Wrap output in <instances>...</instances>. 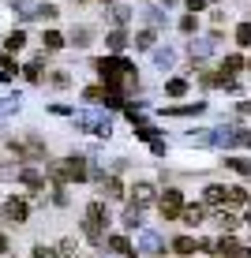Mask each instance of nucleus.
<instances>
[{
    "mask_svg": "<svg viewBox=\"0 0 251 258\" xmlns=\"http://www.w3.org/2000/svg\"><path fill=\"white\" fill-rule=\"evenodd\" d=\"M105 221H109V213H105V206L102 202H90L86 206V236L94 239V243H102V232H105Z\"/></svg>",
    "mask_w": 251,
    "mask_h": 258,
    "instance_id": "f257e3e1",
    "label": "nucleus"
},
{
    "mask_svg": "<svg viewBox=\"0 0 251 258\" xmlns=\"http://www.w3.org/2000/svg\"><path fill=\"white\" fill-rule=\"evenodd\" d=\"M161 213H165V221H173V217H180V210H184V195L176 191V187H169L165 195H161Z\"/></svg>",
    "mask_w": 251,
    "mask_h": 258,
    "instance_id": "f03ea898",
    "label": "nucleus"
},
{
    "mask_svg": "<svg viewBox=\"0 0 251 258\" xmlns=\"http://www.w3.org/2000/svg\"><path fill=\"white\" fill-rule=\"evenodd\" d=\"M218 251L225 254V258H251V254H247V247H244V243H236V239H221Z\"/></svg>",
    "mask_w": 251,
    "mask_h": 258,
    "instance_id": "7ed1b4c3",
    "label": "nucleus"
},
{
    "mask_svg": "<svg viewBox=\"0 0 251 258\" xmlns=\"http://www.w3.org/2000/svg\"><path fill=\"white\" fill-rule=\"evenodd\" d=\"M26 213H30V210H26V202H23V199L4 202V217H8V221H26Z\"/></svg>",
    "mask_w": 251,
    "mask_h": 258,
    "instance_id": "20e7f679",
    "label": "nucleus"
},
{
    "mask_svg": "<svg viewBox=\"0 0 251 258\" xmlns=\"http://www.w3.org/2000/svg\"><path fill=\"white\" fill-rule=\"evenodd\" d=\"M64 172H68V180H86V161L83 157H68V165H64Z\"/></svg>",
    "mask_w": 251,
    "mask_h": 258,
    "instance_id": "39448f33",
    "label": "nucleus"
},
{
    "mask_svg": "<svg viewBox=\"0 0 251 258\" xmlns=\"http://www.w3.org/2000/svg\"><path fill=\"white\" fill-rule=\"evenodd\" d=\"M105 45L116 49V52H120V49H128V34H124V30H109V34H105Z\"/></svg>",
    "mask_w": 251,
    "mask_h": 258,
    "instance_id": "423d86ee",
    "label": "nucleus"
},
{
    "mask_svg": "<svg viewBox=\"0 0 251 258\" xmlns=\"http://www.w3.org/2000/svg\"><path fill=\"white\" fill-rule=\"evenodd\" d=\"M105 247H109V251H116V254H135V247H131L124 236H109V243H105Z\"/></svg>",
    "mask_w": 251,
    "mask_h": 258,
    "instance_id": "0eeeda50",
    "label": "nucleus"
},
{
    "mask_svg": "<svg viewBox=\"0 0 251 258\" xmlns=\"http://www.w3.org/2000/svg\"><path fill=\"white\" fill-rule=\"evenodd\" d=\"M142 225V210H139V202H131L128 213H124V228H139Z\"/></svg>",
    "mask_w": 251,
    "mask_h": 258,
    "instance_id": "6e6552de",
    "label": "nucleus"
},
{
    "mask_svg": "<svg viewBox=\"0 0 251 258\" xmlns=\"http://www.w3.org/2000/svg\"><path fill=\"white\" fill-rule=\"evenodd\" d=\"M139 247H142V251H146V254H154V251H161V236H158V232H142Z\"/></svg>",
    "mask_w": 251,
    "mask_h": 258,
    "instance_id": "1a4fd4ad",
    "label": "nucleus"
},
{
    "mask_svg": "<svg viewBox=\"0 0 251 258\" xmlns=\"http://www.w3.org/2000/svg\"><path fill=\"white\" fill-rule=\"evenodd\" d=\"M180 217L187 221V225H199V221L206 217V210H203V206H184V210H180Z\"/></svg>",
    "mask_w": 251,
    "mask_h": 258,
    "instance_id": "9d476101",
    "label": "nucleus"
},
{
    "mask_svg": "<svg viewBox=\"0 0 251 258\" xmlns=\"http://www.w3.org/2000/svg\"><path fill=\"white\" fill-rule=\"evenodd\" d=\"M206 202H210V206H218V202H229V191L214 183V187H206Z\"/></svg>",
    "mask_w": 251,
    "mask_h": 258,
    "instance_id": "9b49d317",
    "label": "nucleus"
},
{
    "mask_svg": "<svg viewBox=\"0 0 251 258\" xmlns=\"http://www.w3.org/2000/svg\"><path fill=\"white\" fill-rule=\"evenodd\" d=\"M173 251H176V254H191V251H199V243H195V239H187V236H180V239H173Z\"/></svg>",
    "mask_w": 251,
    "mask_h": 258,
    "instance_id": "f8f14e48",
    "label": "nucleus"
},
{
    "mask_svg": "<svg viewBox=\"0 0 251 258\" xmlns=\"http://www.w3.org/2000/svg\"><path fill=\"white\" fill-rule=\"evenodd\" d=\"M19 180L26 183V187H41V183H45L38 172H34V168H23V172H19Z\"/></svg>",
    "mask_w": 251,
    "mask_h": 258,
    "instance_id": "ddd939ff",
    "label": "nucleus"
},
{
    "mask_svg": "<svg viewBox=\"0 0 251 258\" xmlns=\"http://www.w3.org/2000/svg\"><path fill=\"white\" fill-rule=\"evenodd\" d=\"M41 41H45V49H60V45H64V34H60V30H45Z\"/></svg>",
    "mask_w": 251,
    "mask_h": 258,
    "instance_id": "4468645a",
    "label": "nucleus"
},
{
    "mask_svg": "<svg viewBox=\"0 0 251 258\" xmlns=\"http://www.w3.org/2000/svg\"><path fill=\"white\" fill-rule=\"evenodd\" d=\"M165 90H169V97H184V94H187V83H184V79H173Z\"/></svg>",
    "mask_w": 251,
    "mask_h": 258,
    "instance_id": "2eb2a0df",
    "label": "nucleus"
},
{
    "mask_svg": "<svg viewBox=\"0 0 251 258\" xmlns=\"http://www.w3.org/2000/svg\"><path fill=\"white\" fill-rule=\"evenodd\" d=\"M71 41H75L79 49H86V45H90V30H86V26H79V30L71 34Z\"/></svg>",
    "mask_w": 251,
    "mask_h": 258,
    "instance_id": "dca6fc26",
    "label": "nucleus"
},
{
    "mask_svg": "<svg viewBox=\"0 0 251 258\" xmlns=\"http://www.w3.org/2000/svg\"><path fill=\"white\" fill-rule=\"evenodd\" d=\"M154 38H158L154 30H142V34H135V45L139 49H150V45H154Z\"/></svg>",
    "mask_w": 251,
    "mask_h": 258,
    "instance_id": "f3484780",
    "label": "nucleus"
},
{
    "mask_svg": "<svg viewBox=\"0 0 251 258\" xmlns=\"http://www.w3.org/2000/svg\"><path fill=\"white\" fill-rule=\"evenodd\" d=\"M236 41H240V45H251V23H240L236 26Z\"/></svg>",
    "mask_w": 251,
    "mask_h": 258,
    "instance_id": "a211bd4d",
    "label": "nucleus"
},
{
    "mask_svg": "<svg viewBox=\"0 0 251 258\" xmlns=\"http://www.w3.org/2000/svg\"><path fill=\"white\" fill-rule=\"evenodd\" d=\"M150 199H154V191H150V183H139V187H135V202L142 206V202H150Z\"/></svg>",
    "mask_w": 251,
    "mask_h": 258,
    "instance_id": "6ab92c4d",
    "label": "nucleus"
},
{
    "mask_svg": "<svg viewBox=\"0 0 251 258\" xmlns=\"http://www.w3.org/2000/svg\"><path fill=\"white\" fill-rule=\"evenodd\" d=\"M23 45H26V34H23V30H15L12 38H8V49H23Z\"/></svg>",
    "mask_w": 251,
    "mask_h": 258,
    "instance_id": "aec40b11",
    "label": "nucleus"
},
{
    "mask_svg": "<svg viewBox=\"0 0 251 258\" xmlns=\"http://www.w3.org/2000/svg\"><path fill=\"white\" fill-rule=\"evenodd\" d=\"M236 68H244V60H240V56H225V64H221V71H229V75H232Z\"/></svg>",
    "mask_w": 251,
    "mask_h": 258,
    "instance_id": "412c9836",
    "label": "nucleus"
},
{
    "mask_svg": "<svg viewBox=\"0 0 251 258\" xmlns=\"http://www.w3.org/2000/svg\"><path fill=\"white\" fill-rule=\"evenodd\" d=\"M105 187H109L113 199H120V195H124V183H120V180H105Z\"/></svg>",
    "mask_w": 251,
    "mask_h": 258,
    "instance_id": "4be33fe9",
    "label": "nucleus"
},
{
    "mask_svg": "<svg viewBox=\"0 0 251 258\" xmlns=\"http://www.w3.org/2000/svg\"><path fill=\"white\" fill-rule=\"evenodd\" d=\"M154 60H158V68H169V64H173V52H154Z\"/></svg>",
    "mask_w": 251,
    "mask_h": 258,
    "instance_id": "5701e85b",
    "label": "nucleus"
},
{
    "mask_svg": "<svg viewBox=\"0 0 251 258\" xmlns=\"http://www.w3.org/2000/svg\"><path fill=\"white\" fill-rule=\"evenodd\" d=\"M218 225L221 228H236V217H232V213H218Z\"/></svg>",
    "mask_w": 251,
    "mask_h": 258,
    "instance_id": "b1692460",
    "label": "nucleus"
},
{
    "mask_svg": "<svg viewBox=\"0 0 251 258\" xmlns=\"http://www.w3.org/2000/svg\"><path fill=\"white\" fill-rule=\"evenodd\" d=\"M225 165H232V168H240V172H251V161H236V157H225Z\"/></svg>",
    "mask_w": 251,
    "mask_h": 258,
    "instance_id": "393cba45",
    "label": "nucleus"
},
{
    "mask_svg": "<svg viewBox=\"0 0 251 258\" xmlns=\"http://www.w3.org/2000/svg\"><path fill=\"white\" fill-rule=\"evenodd\" d=\"M113 19H116V23H128L131 12H128V8H113Z\"/></svg>",
    "mask_w": 251,
    "mask_h": 258,
    "instance_id": "a878e982",
    "label": "nucleus"
},
{
    "mask_svg": "<svg viewBox=\"0 0 251 258\" xmlns=\"http://www.w3.org/2000/svg\"><path fill=\"white\" fill-rule=\"evenodd\" d=\"M180 30H184V34L195 30V15H184V19H180Z\"/></svg>",
    "mask_w": 251,
    "mask_h": 258,
    "instance_id": "bb28decb",
    "label": "nucleus"
},
{
    "mask_svg": "<svg viewBox=\"0 0 251 258\" xmlns=\"http://www.w3.org/2000/svg\"><path fill=\"white\" fill-rule=\"evenodd\" d=\"M41 64H26V79H41V71H38Z\"/></svg>",
    "mask_w": 251,
    "mask_h": 258,
    "instance_id": "cd10ccee",
    "label": "nucleus"
},
{
    "mask_svg": "<svg viewBox=\"0 0 251 258\" xmlns=\"http://www.w3.org/2000/svg\"><path fill=\"white\" fill-rule=\"evenodd\" d=\"M203 8H206L203 0H187V12H191V15H195V12H203Z\"/></svg>",
    "mask_w": 251,
    "mask_h": 258,
    "instance_id": "c85d7f7f",
    "label": "nucleus"
},
{
    "mask_svg": "<svg viewBox=\"0 0 251 258\" xmlns=\"http://www.w3.org/2000/svg\"><path fill=\"white\" fill-rule=\"evenodd\" d=\"M34 258H57V254H53L49 247H38V251H34Z\"/></svg>",
    "mask_w": 251,
    "mask_h": 258,
    "instance_id": "c756f323",
    "label": "nucleus"
},
{
    "mask_svg": "<svg viewBox=\"0 0 251 258\" xmlns=\"http://www.w3.org/2000/svg\"><path fill=\"white\" fill-rule=\"evenodd\" d=\"M4 251H8V236L0 232V254H4Z\"/></svg>",
    "mask_w": 251,
    "mask_h": 258,
    "instance_id": "7c9ffc66",
    "label": "nucleus"
},
{
    "mask_svg": "<svg viewBox=\"0 0 251 258\" xmlns=\"http://www.w3.org/2000/svg\"><path fill=\"white\" fill-rule=\"evenodd\" d=\"M240 109H244V112H251V101H244V105H240Z\"/></svg>",
    "mask_w": 251,
    "mask_h": 258,
    "instance_id": "2f4dec72",
    "label": "nucleus"
},
{
    "mask_svg": "<svg viewBox=\"0 0 251 258\" xmlns=\"http://www.w3.org/2000/svg\"><path fill=\"white\" fill-rule=\"evenodd\" d=\"M247 68H251V60H247Z\"/></svg>",
    "mask_w": 251,
    "mask_h": 258,
    "instance_id": "473e14b6",
    "label": "nucleus"
},
{
    "mask_svg": "<svg viewBox=\"0 0 251 258\" xmlns=\"http://www.w3.org/2000/svg\"><path fill=\"white\" fill-rule=\"evenodd\" d=\"M247 142H251V135H247Z\"/></svg>",
    "mask_w": 251,
    "mask_h": 258,
    "instance_id": "72a5a7b5",
    "label": "nucleus"
}]
</instances>
